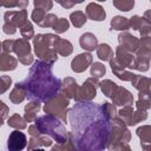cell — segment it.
Instances as JSON below:
<instances>
[{
	"label": "cell",
	"mask_w": 151,
	"mask_h": 151,
	"mask_svg": "<svg viewBox=\"0 0 151 151\" xmlns=\"http://www.w3.org/2000/svg\"><path fill=\"white\" fill-rule=\"evenodd\" d=\"M68 124L76 150L101 151L106 149L112 122L105 116L100 104L77 101L68 110Z\"/></svg>",
	"instance_id": "1"
},
{
	"label": "cell",
	"mask_w": 151,
	"mask_h": 151,
	"mask_svg": "<svg viewBox=\"0 0 151 151\" xmlns=\"http://www.w3.org/2000/svg\"><path fill=\"white\" fill-rule=\"evenodd\" d=\"M27 91V98L46 103L61 92L63 80L52 72V65L42 60H35L27 77L21 81Z\"/></svg>",
	"instance_id": "2"
},
{
	"label": "cell",
	"mask_w": 151,
	"mask_h": 151,
	"mask_svg": "<svg viewBox=\"0 0 151 151\" xmlns=\"http://www.w3.org/2000/svg\"><path fill=\"white\" fill-rule=\"evenodd\" d=\"M35 125L42 134L50 136L55 143H64L68 139V132L64 125V122L50 113L40 116L35 119Z\"/></svg>",
	"instance_id": "3"
},
{
	"label": "cell",
	"mask_w": 151,
	"mask_h": 151,
	"mask_svg": "<svg viewBox=\"0 0 151 151\" xmlns=\"http://www.w3.org/2000/svg\"><path fill=\"white\" fill-rule=\"evenodd\" d=\"M58 35L53 33H45V34H37L33 38V48L35 55L51 65H53L58 60V53L54 48V41L57 40Z\"/></svg>",
	"instance_id": "4"
},
{
	"label": "cell",
	"mask_w": 151,
	"mask_h": 151,
	"mask_svg": "<svg viewBox=\"0 0 151 151\" xmlns=\"http://www.w3.org/2000/svg\"><path fill=\"white\" fill-rule=\"evenodd\" d=\"M130 140H131V132L127 129V125L124 122V119L118 116L112 122V129L110 132L106 149L113 151H120V150L130 151L131 150L129 145Z\"/></svg>",
	"instance_id": "5"
},
{
	"label": "cell",
	"mask_w": 151,
	"mask_h": 151,
	"mask_svg": "<svg viewBox=\"0 0 151 151\" xmlns=\"http://www.w3.org/2000/svg\"><path fill=\"white\" fill-rule=\"evenodd\" d=\"M68 105H70V98H67L63 92L58 93L52 99L47 100L42 107L45 113L53 114L58 118H60L64 123L68 122Z\"/></svg>",
	"instance_id": "6"
},
{
	"label": "cell",
	"mask_w": 151,
	"mask_h": 151,
	"mask_svg": "<svg viewBox=\"0 0 151 151\" xmlns=\"http://www.w3.org/2000/svg\"><path fill=\"white\" fill-rule=\"evenodd\" d=\"M151 60V37H140L139 47L136 51L133 70L139 72H146L150 68Z\"/></svg>",
	"instance_id": "7"
},
{
	"label": "cell",
	"mask_w": 151,
	"mask_h": 151,
	"mask_svg": "<svg viewBox=\"0 0 151 151\" xmlns=\"http://www.w3.org/2000/svg\"><path fill=\"white\" fill-rule=\"evenodd\" d=\"M100 81L98 80V78L94 77H88L81 86L78 87L77 94L74 97L76 101H92L96 96H97V88L99 87Z\"/></svg>",
	"instance_id": "8"
},
{
	"label": "cell",
	"mask_w": 151,
	"mask_h": 151,
	"mask_svg": "<svg viewBox=\"0 0 151 151\" xmlns=\"http://www.w3.org/2000/svg\"><path fill=\"white\" fill-rule=\"evenodd\" d=\"M27 146V138L20 130H14L9 133L7 139V149L9 151H21Z\"/></svg>",
	"instance_id": "9"
},
{
	"label": "cell",
	"mask_w": 151,
	"mask_h": 151,
	"mask_svg": "<svg viewBox=\"0 0 151 151\" xmlns=\"http://www.w3.org/2000/svg\"><path fill=\"white\" fill-rule=\"evenodd\" d=\"M92 61H93L92 54L90 52H83V53H79L78 55H76L72 59V61H71V68L76 73H81L88 66L92 65Z\"/></svg>",
	"instance_id": "10"
},
{
	"label": "cell",
	"mask_w": 151,
	"mask_h": 151,
	"mask_svg": "<svg viewBox=\"0 0 151 151\" xmlns=\"http://www.w3.org/2000/svg\"><path fill=\"white\" fill-rule=\"evenodd\" d=\"M118 42L120 46H123L125 50L136 53V51L139 47V38L132 35L127 31H123L118 34Z\"/></svg>",
	"instance_id": "11"
},
{
	"label": "cell",
	"mask_w": 151,
	"mask_h": 151,
	"mask_svg": "<svg viewBox=\"0 0 151 151\" xmlns=\"http://www.w3.org/2000/svg\"><path fill=\"white\" fill-rule=\"evenodd\" d=\"M112 103L116 106H125V105H132L133 104V94L125 87L118 86L116 93L112 96Z\"/></svg>",
	"instance_id": "12"
},
{
	"label": "cell",
	"mask_w": 151,
	"mask_h": 151,
	"mask_svg": "<svg viewBox=\"0 0 151 151\" xmlns=\"http://www.w3.org/2000/svg\"><path fill=\"white\" fill-rule=\"evenodd\" d=\"M130 27L134 31H138L140 37H145V35L151 37V24L147 22L144 17L132 15L130 18Z\"/></svg>",
	"instance_id": "13"
},
{
	"label": "cell",
	"mask_w": 151,
	"mask_h": 151,
	"mask_svg": "<svg viewBox=\"0 0 151 151\" xmlns=\"http://www.w3.org/2000/svg\"><path fill=\"white\" fill-rule=\"evenodd\" d=\"M27 11L20 9V11H7L4 14V22H12L17 27H22L27 22Z\"/></svg>",
	"instance_id": "14"
},
{
	"label": "cell",
	"mask_w": 151,
	"mask_h": 151,
	"mask_svg": "<svg viewBox=\"0 0 151 151\" xmlns=\"http://www.w3.org/2000/svg\"><path fill=\"white\" fill-rule=\"evenodd\" d=\"M114 58L117 59V61H118L122 66H124V67H126V68L133 70L134 55H133L132 52H130V51L125 50L123 46L118 45L117 48H116V55H114Z\"/></svg>",
	"instance_id": "15"
},
{
	"label": "cell",
	"mask_w": 151,
	"mask_h": 151,
	"mask_svg": "<svg viewBox=\"0 0 151 151\" xmlns=\"http://www.w3.org/2000/svg\"><path fill=\"white\" fill-rule=\"evenodd\" d=\"M109 63H110V66H111V70H112L113 74H114L118 79H120V80H123V81H131V80L136 77V74H134L133 72L127 71L126 67L122 66V65L117 61V59H116L114 57H113Z\"/></svg>",
	"instance_id": "16"
},
{
	"label": "cell",
	"mask_w": 151,
	"mask_h": 151,
	"mask_svg": "<svg viewBox=\"0 0 151 151\" xmlns=\"http://www.w3.org/2000/svg\"><path fill=\"white\" fill-rule=\"evenodd\" d=\"M52 138L47 134H39L35 137H31L28 140L27 149L28 150H41L44 147H51L52 146Z\"/></svg>",
	"instance_id": "17"
},
{
	"label": "cell",
	"mask_w": 151,
	"mask_h": 151,
	"mask_svg": "<svg viewBox=\"0 0 151 151\" xmlns=\"http://www.w3.org/2000/svg\"><path fill=\"white\" fill-rule=\"evenodd\" d=\"M85 13L87 18L93 21H103L106 18V12L103 8V6L96 2H90L85 8Z\"/></svg>",
	"instance_id": "18"
},
{
	"label": "cell",
	"mask_w": 151,
	"mask_h": 151,
	"mask_svg": "<svg viewBox=\"0 0 151 151\" xmlns=\"http://www.w3.org/2000/svg\"><path fill=\"white\" fill-rule=\"evenodd\" d=\"M79 45L83 50H85L87 52L94 51V50H97V47L99 45L98 44V38L91 32H85L79 38Z\"/></svg>",
	"instance_id": "19"
},
{
	"label": "cell",
	"mask_w": 151,
	"mask_h": 151,
	"mask_svg": "<svg viewBox=\"0 0 151 151\" xmlns=\"http://www.w3.org/2000/svg\"><path fill=\"white\" fill-rule=\"evenodd\" d=\"M143 150H151V125H142L136 130Z\"/></svg>",
	"instance_id": "20"
},
{
	"label": "cell",
	"mask_w": 151,
	"mask_h": 151,
	"mask_svg": "<svg viewBox=\"0 0 151 151\" xmlns=\"http://www.w3.org/2000/svg\"><path fill=\"white\" fill-rule=\"evenodd\" d=\"M8 98H9V100L13 103V104H21L26 98H27V91H26V88H25V86L22 85V83L20 81H18L15 85H14V87H13V90L9 92V96H8Z\"/></svg>",
	"instance_id": "21"
},
{
	"label": "cell",
	"mask_w": 151,
	"mask_h": 151,
	"mask_svg": "<svg viewBox=\"0 0 151 151\" xmlns=\"http://www.w3.org/2000/svg\"><path fill=\"white\" fill-rule=\"evenodd\" d=\"M78 84L77 80L72 77H65L63 79V85H61V92L67 97V98H74L78 91Z\"/></svg>",
	"instance_id": "22"
},
{
	"label": "cell",
	"mask_w": 151,
	"mask_h": 151,
	"mask_svg": "<svg viewBox=\"0 0 151 151\" xmlns=\"http://www.w3.org/2000/svg\"><path fill=\"white\" fill-rule=\"evenodd\" d=\"M18 61H19L18 58L13 57L11 53L1 52V55H0V70L2 72L13 71V70L17 68Z\"/></svg>",
	"instance_id": "23"
},
{
	"label": "cell",
	"mask_w": 151,
	"mask_h": 151,
	"mask_svg": "<svg viewBox=\"0 0 151 151\" xmlns=\"http://www.w3.org/2000/svg\"><path fill=\"white\" fill-rule=\"evenodd\" d=\"M131 84L138 92L151 93V78L136 74V77L131 80Z\"/></svg>",
	"instance_id": "24"
},
{
	"label": "cell",
	"mask_w": 151,
	"mask_h": 151,
	"mask_svg": "<svg viewBox=\"0 0 151 151\" xmlns=\"http://www.w3.org/2000/svg\"><path fill=\"white\" fill-rule=\"evenodd\" d=\"M41 101H38V100H31L28 104L25 105L24 107V111H25V119L28 122V123H32V122H35V119L38 118L37 117V113L40 111L41 109Z\"/></svg>",
	"instance_id": "25"
},
{
	"label": "cell",
	"mask_w": 151,
	"mask_h": 151,
	"mask_svg": "<svg viewBox=\"0 0 151 151\" xmlns=\"http://www.w3.org/2000/svg\"><path fill=\"white\" fill-rule=\"evenodd\" d=\"M54 48H55L57 53L63 57H68L73 52V45L71 44V41L63 39L60 37H58L57 40L54 41Z\"/></svg>",
	"instance_id": "26"
},
{
	"label": "cell",
	"mask_w": 151,
	"mask_h": 151,
	"mask_svg": "<svg viewBox=\"0 0 151 151\" xmlns=\"http://www.w3.org/2000/svg\"><path fill=\"white\" fill-rule=\"evenodd\" d=\"M31 45L29 41L25 38H20V39H15L14 41V47H13V52L17 54L18 58L24 57L26 54L31 53Z\"/></svg>",
	"instance_id": "27"
},
{
	"label": "cell",
	"mask_w": 151,
	"mask_h": 151,
	"mask_svg": "<svg viewBox=\"0 0 151 151\" xmlns=\"http://www.w3.org/2000/svg\"><path fill=\"white\" fill-rule=\"evenodd\" d=\"M111 29H116V31H127L130 29V19L122 17V15H116L112 18L111 20Z\"/></svg>",
	"instance_id": "28"
},
{
	"label": "cell",
	"mask_w": 151,
	"mask_h": 151,
	"mask_svg": "<svg viewBox=\"0 0 151 151\" xmlns=\"http://www.w3.org/2000/svg\"><path fill=\"white\" fill-rule=\"evenodd\" d=\"M27 120L25 119V117H21L19 113H13L11 117H8L7 119V125L9 127L17 129V130H24L27 127Z\"/></svg>",
	"instance_id": "29"
},
{
	"label": "cell",
	"mask_w": 151,
	"mask_h": 151,
	"mask_svg": "<svg viewBox=\"0 0 151 151\" xmlns=\"http://www.w3.org/2000/svg\"><path fill=\"white\" fill-rule=\"evenodd\" d=\"M99 88L101 90V92L104 93L105 97L112 98V96L116 93V91L118 88V85L113 80H111V79H104V80L100 81Z\"/></svg>",
	"instance_id": "30"
},
{
	"label": "cell",
	"mask_w": 151,
	"mask_h": 151,
	"mask_svg": "<svg viewBox=\"0 0 151 151\" xmlns=\"http://www.w3.org/2000/svg\"><path fill=\"white\" fill-rule=\"evenodd\" d=\"M97 57L103 61H110L113 58V51L110 47V45L105 42L99 44L97 47Z\"/></svg>",
	"instance_id": "31"
},
{
	"label": "cell",
	"mask_w": 151,
	"mask_h": 151,
	"mask_svg": "<svg viewBox=\"0 0 151 151\" xmlns=\"http://www.w3.org/2000/svg\"><path fill=\"white\" fill-rule=\"evenodd\" d=\"M146 118H147V111H145V110H138L137 109L136 111H133V113L130 116V118L125 123H126L127 126H134L138 123L145 120Z\"/></svg>",
	"instance_id": "32"
},
{
	"label": "cell",
	"mask_w": 151,
	"mask_h": 151,
	"mask_svg": "<svg viewBox=\"0 0 151 151\" xmlns=\"http://www.w3.org/2000/svg\"><path fill=\"white\" fill-rule=\"evenodd\" d=\"M151 107V93L139 92L138 100L136 101V109L147 111Z\"/></svg>",
	"instance_id": "33"
},
{
	"label": "cell",
	"mask_w": 151,
	"mask_h": 151,
	"mask_svg": "<svg viewBox=\"0 0 151 151\" xmlns=\"http://www.w3.org/2000/svg\"><path fill=\"white\" fill-rule=\"evenodd\" d=\"M70 20H71V24L77 27V28H80L83 27L85 24H86V20H87V15L81 12V11H74L70 14Z\"/></svg>",
	"instance_id": "34"
},
{
	"label": "cell",
	"mask_w": 151,
	"mask_h": 151,
	"mask_svg": "<svg viewBox=\"0 0 151 151\" xmlns=\"http://www.w3.org/2000/svg\"><path fill=\"white\" fill-rule=\"evenodd\" d=\"M101 109L105 113V116L111 120L113 122L117 117H118V111H117V106L113 104V103H109V101H105L101 104Z\"/></svg>",
	"instance_id": "35"
},
{
	"label": "cell",
	"mask_w": 151,
	"mask_h": 151,
	"mask_svg": "<svg viewBox=\"0 0 151 151\" xmlns=\"http://www.w3.org/2000/svg\"><path fill=\"white\" fill-rule=\"evenodd\" d=\"M51 149L53 151H68V150H76V146L73 144V140H72V137H71V133L68 132V139L64 143H57L55 145L51 146Z\"/></svg>",
	"instance_id": "36"
},
{
	"label": "cell",
	"mask_w": 151,
	"mask_h": 151,
	"mask_svg": "<svg viewBox=\"0 0 151 151\" xmlns=\"http://www.w3.org/2000/svg\"><path fill=\"white\" fill-rule=\"evenodd\" d=\"M113 6L122 12H129L134 7V0H113Z\"/></svg>",
	"instance_id": "37"
},
{
	"label": "cell",
	"mask_w": 151,
	"mask_h": 151,
	"mask_svg": "<svg viewBox=\"0 0 151 151\" xmlns=\"http://www.w3.org/2000/svg\"><path fill=\"white\" fill-rule=\"evenodd\" d=\"M90 73L92 77L99 79V78L104 77V74L106 73V67L101 63H93L90 67Z\"/></svg>",
	"instance_id": "38"
},
{
	"label": "cell",
	"mask_w": 151,
	"mask_h": 151,
	"mask_svg": "<svg viewBox=\"0 0 151 151\" xmlns=\"http://www.w3.org/2000/svg\"><path fill=\"white\" fill-rule=\"evenodd\" d=\"M68 27H70V21L67 19H65V18H59L52 28L58 34H61V33H65L68 29Z\"/></svg>",
	"instance_id": "39"
},
{
	"label": "cell",
	"mask_w": 151,
	"mask_h": 151,
	"mask_svg": "<svg viewBox=\"0 0 151 151\" xmlns=\"http://www.w3.org/2000/svg\"><path fill=\"white\" fill-rule=\"evenodd\" d=\"M20 34L22 38H25L27 40L34 38V28H33V25L31 21H27L22 27H20Z\"/></svg>",
	"instance_id": "40"
},
{
	"label": "cell",
	"mask_w": 151,
	"mask_h": 151,
	"mask_svg": "<svg viewBox=\"0 0 151 151\" xmlns=\"http://www.w3.org/2000/svg\"><path fill=\"white\" fill-rule=\"evenodd\" d=\"M46 14H47V12H46L45 9L34 7V9L32 11V14H31V19H32V21L35 22L37 25H40V24L42 22V20L45 19Z\"/></svg>",
	"instance_id": "41"
},
{
	"label": "cell",
	"mask_w": 151,
	"mask_h": 151,
	"mask_svg": "<svg viewBox=\"0 0 151 151\" xmlns=\"http://www.w3.org/2000/svg\"><path fill=\"white\" fill-rule=\"evenodd\" d=\"M58 19H59V18H57L55 14H53V13H47L46 17H45V19L42 20V22H41L39 26H40V27H44V28H46V27H53Z\"/></svg>",
	"instance_id": "42"
},
{
	"label": "cell",
	"mask_w": 151,
	"mask_h": 151,
	"mask_svg": "<svg viewBox=\"0 0 151 151\" xmlns=\"http://www.w3.org/2000/svg\"><path fill=\"white\" fill-rule=\"evenodd\" d=\"M133 107H132V105H125V106H122L120 107V110L118 111V116L120 117V118H123L124 119V122H126L129 118H130V116L133 113Z\"/></svg>",
	"instance_id": "43"
},
{
	"label": "cell",
	"mask_w": 151,
	"mask_h": 151,
	"mask_svg": "<svg viewBox=\"0 0 151 151\" xmlns=\"http://www.w3.org/2000/svg\"><path fill=\"white\" fill-rule=\"evenodd\" d=\"M33 4H34V7L42 8L46 12H48L53 7V0H33Z\"/></svg>",
	"instance_id": "44"
},
{
	"label": "cell",
	"mask_w": 151,
	"mask_h": 151,
	"mask_svg": "<svg viewBox=\"0 0 151 151\" xmlns=\"http://www.w3.org/2000/svg\"><path fill=\"white\" fill-rule=\"evenodd\" d=\"M14 41L13 39H7V40H4L2 44H1V50L2 52L5 53H12L13 52V47H14Z\"/></svg>",
	"instance_id": "45"
},
{
	"label": "cell",
	"mask_w": 151,
	"mask_h": 151,
	"mask_svg": "<svg viewBox=\"0 0 151 151\" xmlns=\"http://www.w3.org/2000/svg\"><path fill=\"white\" fill-rule=\"evenodd\" d=\"M17 26L15 25H13L12 22H4V25H2V31H4V33L5 34H8V35H12V34H14L15 32H17Z\"/></svg>",
	"instance_id": "46"
},
{
	"label": "cell",
	"mask_w": 151,
	"mask_h": 151,
	"mask_svg": "<svg viewBox=\"0 0 151 151\" xmlns=\"http://www.w3.org/2000/svg\"><path fill=\"white\" fill-rule=\"evenodd\" d=\"M12 84V78L8 76H1V93H5Z\"/></svg>",
	"instance_id": "47"
},
{
	"label": "cell",
	"mask_w": 151,
	"mask_h": 151,
	"mask_svg": "<svg viewBox=\"0 0 151 151\" xmlns=\"http://www.w3.org/2000/svg\"><path fill=\"white\" fill-rule=\"evenodd\" d=\"M18 60H19V63H21L22 65L29 66V65H32V64L34 63V57H33L32 53H29V54H26V55H24V57L18 58Z\"/></svg>",
	"instance_id": "48"
},
{
	"label": "cell",
	"mask_w": 151,
	"mask_h": 151,
	"mask_svg": "<svg viewBox=\"0 0 151 151\" xmlns=\"http://www.w3.org/2000/svg\"><path fill=\"white\" fill-rule=\"evenodd\" d=\"M0 4L5 8H14L18 5V0H0Z\"/></svg>",
	"instance_id": "49"
},
{
	"label": "cell",
	"mask_w": 151,
	"mask_h": 151,
	"mask_svg": "<svg viewBox=\"0 0 151 151\" xmlns=\"http://www.w3.org/2000/svg\"><path fill=\"white\" fill-rule=\"evenodd\" d=\"M0 106H1V120H2V123H4L5 119L7 118L8 113H9V109H8V106H7L4 101H0ZM2 123H1V124H2Z\"/></svg>",
	"instance_id": "50"
},
{
	"label": "cell",
	"mask_w": 151,
	"mask_h": 151,
	"mask_svg": "<svg viewBox=\"0 0 151 151\" xmlns=\"http://www.w3.org/2000/svg\"><path fill=\"white\" fill-rule=\"evenodd\" d=\"M28 134L31 137H35V136L41 134V132H40V130L38 129V126L35 124H32V125L28 126Z\"/></svg>",
	"instance_id": "51"
},
{
	"label": "cell",
	"mask_w": 151,
	"mask_h": 151,
	"mask_svg": "<svg viewBox=\"0 0 151 151\" xmlns=\"http://www.w3.org/2000/svg\"><path fill=\"white\" fill-rule=\"evenodd\" d=\"M53 1H55L57 4H59L60 6H63V7L66 8V9L72 8V7L74 6V4H73L71 0H53Z\"/></svg>",
	"instance_id": "52"
},
{
	"label": "cell",
	"mask_w": 151,
	"mask_h": 151,
	"mask_svg": "<svg viewBox=\"0 0 151 151\" xmlns=\"http://www.w3.org/2000/svg\"><path fill=\"white\" fill-rule=\"evenodd\" d=\"M28 6V0H18V5L17 7L20 9H25Z\"/></svg>",
	"instance_id": "53"
},
{
	"label": "cell",
	"mask_w": 151,
	"mask_h": 151,
	"mask_svg": "<svg viewBox=\"0 0 151 151\" xmlns=\"http://www.w3.org/2000/svg\"><path fill=\"white\" fill-rule=\"evenodd\" d=\"M143 17L145 18V20H146L147 22H150V24H151V9L145 11V12H144V14H143Z\"/></svg>",
	"instance_id": "54"
},
{
	"label": "cell",
	"mask_w": 151,
	"mask_h": 151,
	"mask_svg": "<svg viewBox=\"0 0 151 151\" xmlns=\"http://www.w3.org/2000/svg\"><path fill=\"white\" fill-rule=\"evenodd\" d=\"M71 1H72L74 5H78V4H81V2H84L85 0H71Z\"/></svg>",
	"instance_id": "55"
},
{
	"label": "cell",
	"mask_w": 151,
	"mask_h": 151,
	"mask_svg": "<svg viewBox=\"0 0 151 151\" xmlns=\"http://www.w3.org/2000/svg\"><path fill=\"white\" fill-rule=\"evenodd\" d=\"M97 1H99V2H104V1H106V0H97Z\"/></svg>",
	"instance_id": "56"
},
{
	"label": "cell",
	"mask_w": 151,
	"mask_h": 151,
	"mask_svg": "<svg viewBox=\"0 0 151 151\" xmlns=\"http://www.w3.org/2000/svg\"><path fill=\"white\" fill-rule=\"evenodd\" d=\"M150 2H151V0H150Z\"/></svg>",
	"instance_id": "57"
}]
</instances>
